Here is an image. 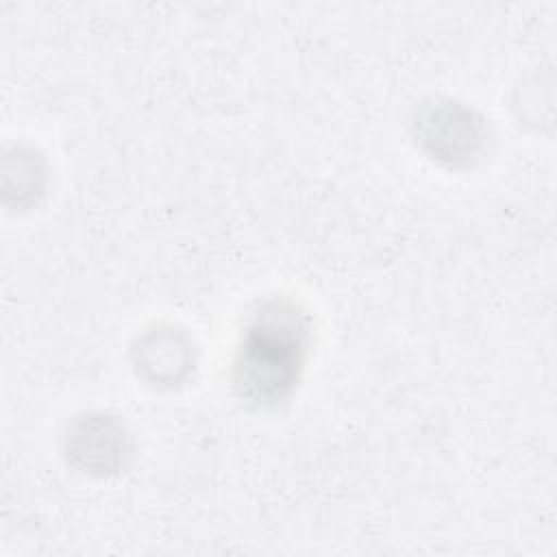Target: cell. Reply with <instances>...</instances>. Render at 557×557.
Listing matches in <instances>:
<instances>
[{"mask_svg":"<svg viewBox=\"0 0 557 557\" xmlns=\"http://www.w3.org/2000/svg\"><path fill=\"white\" fill-rule=\"evenodd\" d=\"M307 329L292 305H265L246 329L235 363L237 385L257 403H274L298 379Z\"/></svg>","mask_w":557,"mask_h":557,"instance_id":"cell-1","label":"cell"},{"mask_svg":"<svg viewBox=\"0 0 557 557\" xmlns=\"http://www.w3.org/2000/svg\"><path fill=\"white\" fill-rule=\"evenodd\" d=\"M420 126L424 128V139L433 144L435 154H444L448 159H453L450 137H459V141H463L472 150H476L481 141V133H479L481 128L476 122H472L470 111L457 109L450 104L435 107L433 111H429V115L420 122Z\"/></svg>","mask_w":557,"mask_h":557,"instance_id":"cell-2","label":"cell"}]
</instances>
